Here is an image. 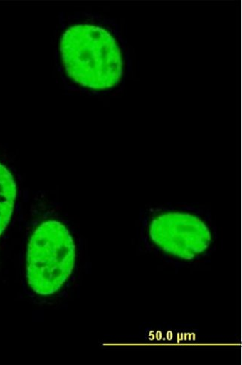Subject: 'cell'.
Instances as JSON below:
<instances>
[{
    "label": "cell",
    "mask_w": 242,
    "mask_h": 365,
    "mask_svg": "<svg viewBox=\"0 0 242 365\" xmlns=\"http://www.w3.org/2000/svg\"><path fill=\"white\" fill-rule=\"evenodd\" d=\"M62 60L78 84L105 90L118 84L123 63L115 39L102 28L77 25L68 29L60 41Z\"/></svg>",
    "instance_id": "6da1fadb"
},
{
    "label": "cell",
    "mask_w": 242,
    "mask_h": 365,
    "mask_svg": "<svg viewBox=\"0 0 242 365\" xmlns=\"http://www.w3.org/2000/svg\"><path fill=\"white\" fill-rule=\"evenodd\" d=\"M144 237L155 253L185 261L204 255L214 237L203 214L189 208L151 210L144 222Z\"/></svg>",
    "instance_id": "7a4b0ae2"
},
{
    "label": "cell",
    "mask_w": 242,
    "mask_h": 365,
    "mask_svg": "<svg viewBox=\"0 0 242 365\" xmlns=\"http://www.w3.org/2000/svg\"><path fill=\"white\" fill-rule=\"evenodd\" d=\"M75 247L68 228L47 221L31 236L27 253V279L36 293L46 296L65 284L74 268Z\"/></svg>",
    "instance_id": "3957f363"
},
{
    "label": "cell",
    "mask_w": 242,
    "mask_h": 365,
    "mask_svg": "<svg viewBox=\"0 0 242 365\" xmlns=\"http://www.w3.org/2000/svg\"><path fill=\"white\" fill-rule=\"evenodd\" d=\"M17 188L13 176L0 163V236L7 227L14 210Z\"/></svg>",
    "instance_id": "277c9868"
}]
</instances>
